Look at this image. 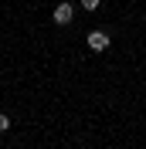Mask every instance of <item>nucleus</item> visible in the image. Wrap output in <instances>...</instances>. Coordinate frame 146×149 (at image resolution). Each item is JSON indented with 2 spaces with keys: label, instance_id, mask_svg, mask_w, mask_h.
Returning a JSON list of instances; mask_svg holds the SVG:
<instances>
[{
  "label": "nucleus",
  "instance_id": "nucleus-2",
  "mask_svg": "<svg viewBox=\"0 0 146 149\" xmlns=\"http://www.w3.org/2000/svg\"><path fill=\"white\" fill-rule=\"evenodd\" d=\"M88 47L92 51H109V34L105 31H92L88 34Z\"/></svg>",
  "mask_w": 146,
  "mask_h": 149
},
{
  "label": "nucleus",
  "instance_id": "nucleus-3",
  "mask_svg": "<svg viewBox=\"0 0 146 149\" xmlns=\"http://www.w3.org/2000/svg\"><path fill=\"white\" fill-rule=\"evenodd\" d=\"M10 129V115H4V112H0V132H7Z\"/></svg>",
  "mask_w": 146,
  "mask_h": 149
},
{
  "label": "nucleus",
  "instance_id": "nucleus-1",
  "mask_svg": "<svg viewBox=\"0 0 146 149\" xmlns=\"http://www.w3.org/2000/svg\"><path fill=\"white\" fill-rule=\"evenodd\" d=\"M72 17H75V7H72V3H58V7H55V24H58V27L72 24Z\"/></svg>",
  "mask_w": 146,
  "mask_h": 149
},
{
  "label": "nucleus",
  "instance_id": "nucleus-4",
  "mask_svg": "<svg viewBox=\"0 0 146 149\" xmlns=\"http://www.w3.org/2000/svg\"><path fill=\"white\" fill-rule=\"evenodd\" d=\"M82 10H99V0H82Z\"/></svg>",
  "mask_w": 146,
  "mask_h": 149
}]
</instances>
